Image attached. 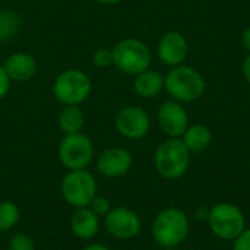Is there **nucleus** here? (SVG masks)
<instances>
[{
  "label": "nucleus",
  "instance_id": "0eeeda50",
  "mask_svg": "<svg viewBox=\"0 0 250 250\" xmlns=\"http://www.w3.org/2000/svg\"><path fill=\"white\" fill-rule=\"evenodd\" d=\"M60 192L63 199L75 209L85 208L97 195V180L86 168L69 170L62 180Z\"/></svg>",
  "mask_w": 250,
  "mask_h": 250
},
{
  "label": "nucleus",
  "instance_id": "5701e85b",
  "mask_svg": "<svg viewBox=\"0 0 250 250\" xmlns=\"http://www.w3.org/2000/svg\"><path fill=\"white\" fill-rule=\"evenodd\" d=\"M92 62L97 67H108L113 64V50L100 47L92 54Z\"/></svg>",
  "mask_w": 250,
  "mask_h": 250
},
{
  "label": "nucleus",
  "instance_id": "ddd939ff",
  "mask_svg": "<svg viewBox=\"0 0 250 250\" xmlns=\"http://www.w3.org/2000/svg\"><path fill=\"white\" fill-rule=\"evenodd\" d=\"M133 166L132 154L120 146H111L104 149L97 158V170L107 179L122 177L129 173Z\"/></svg>",
  "mask_w": 250,
  "mask_h": 250
},
{
  "label": "nucleus",
  "instance_id": "7ed1b4c3",
  "mask_svg": "<svg viewBox=\"0 0 250 250\" xmlns=\"http://www.w3.org/2000/svg\"><path fill=\"white\" fill-rule=\"evenodd\" d=\"M190 223L185 211L179 208L163 209L152 223V237L163 249L177 248L189 236Z\"/></svg>",
  "mask_w": 250,
  "mask_h": 250
},
{
  "label": "nucleus",
  "instance_id": "39448f33",
  "mask_svg": "<svg viewBox=\"0 0 250 250\" xmlns=\"http://www.w3.org/2000/svg\"><path fill=\"white\" fill-rule=\"evenodd\" d=\"M92 91L89 76L79 69H66L54 81L53 94L63 105H81Z\"/></svg>",
  "mask_w": 250,
  "mask_h": 250
},
{
  "label": "nucleus",
  "instance_id": "f03ea898",
  "mask_svg": "<svg viewBox=\"0 0 250 250\" xmlns=\"http://www.w3.org/2000/svg\"><path fill=\"white\" fill-rule=\"evenodd\" d=\"M192 154L180 138L166 139L154 154V166L158 174L167 180L183 177L189 167Z\"/></svg>",
  "mask_w": 250,
  "mask_h": 250
},
{
  "label": "nucleus",
  "instance_id": "412c9836",
  "mask_svg": "<svg viewBox=\"0 0 250 250\" xmlns=\"http://www.w3.org/2000/svg\"><path fill=\"white\" fill-rule=\"evenodd\" d=\"M7 250H35L34 239L26 233H16L9 240Z\"/></svg>",
  "mask_w": 250,
  "mask_h": 250
},
{
  "label": "nucleus",
  "instance_id": "393cba45",
  "mask_svg": "<svg viewBox=\"0 0 250 250\" xmlns=\"http://www.w3.org/2000/svg\"><path fill=\"white\" fill-rule=\"evenodd\" d=\"M10 85H12V81L9 79L6 70L3 66H0V100L4 98L7 94H9V89H10Z\"/></svg>",
  "mask_w": 250,
  "mask_h": 250
},
{
  "label": "nucleus",
  "instance_id": "2eb2a0df",
  "mask_svg": "<svg viewBox=\"0 0 250 250\" xmlns=\"http://www.w3.org/2000/svg\"><path fill=\"white\" fill-rule=\"evenodd\" d=\"M70 230L81 240L94 239L100 230V218L88 208H76L70 217Z\"/></svg>",
  "mask_w": 250,
  "mask_h": 250
},
{
  "label": "nucleus",
  "instance_id": "aec40b11",
  "mask_svg": "<svg viewBox=\"0 0 250 250\" xmlns=\"http://www.w3.org/2000/svg\"><path fill=\"white\" fill-rule=\"evenodd\" d=\"M21 18L13 10H0V41H6L18 34Z\"/></svg>",
  "mask_w": 250,
  "mask_h": 250
},
{
  "label": "nucleus",
  "instance_id": "4468645a",
  "mask_svg": "<svg viewBox=\"0 0 250 250\" xmlns=\"http://www.w3.org/2000/svg\"><path fill=\"white\" fill-rule=\"evenodd\" d=\"M3 67L12 82H26L37 73V60L29 53L18 51L7 57Z\"/></svg>",
  "mask_w": 250,
  "mask_h": 250
},
{
  "label": "nucleus",
  "instance_id": "1a4fd4ad",
  "mask_svg": "<svg viewBox=\"0 0 250 250\" xmlns=\"http://www.w3.org/2000/svg\"><path fill=\"white\" fill-rule=\"evenodd\" d=\"M116 130L126 139L138 141L145 138L151 130L149 114L138 105H126L120 108L114 117Z\"/></svg>",
  "mask_w": 250,
  "mask_h": 250
},
{
  "label": "nucleus",
  "instance_id": "9b49d317",
  "mask_svg": "<svg viewBox=\"0 0 250 250\" xmlns=\"http://www.w3.org/2000/svg\"><path fill=\"white\" fill-rule=\"evenodd\" d=\"M158 126L168 138H182L189 127V114L185 105L179 101L168 100L163 103L157 113Z\"/></svg>",
  "mask_w": 250,
  "mask_h": 250
},
{
  "label": "nucleus",
  "instance_id": "a878e982",
  "mask_svg": "<svg viewBox=\"0 0 250 250\" xmlns=\"http://www.w3.org/2000/svg\"><path fill=\"white\" fill-rule=\"evenodd\" d=\"M242 73H243L246 82L250 85V53H248V56L243 59V63H242Z\"/></svg>",
  "mask_w": 250,
  "mask_h": 250
},
{
  "label": "nucleus",
  "instance_id": "c85d7f7f",
  "mask_svg": "<svg viewBox=\"0 0 250 250\" xmlns=\"http://www.w3.org/2000/svg\"><path fill=\"white\" fill-rule=\"evenodd\" d=\"M95 1L101 3V4H107V6H113V4H119L123 0H95Z\"/></svg>",
  "mask_w": 250,
  "mask_h": 250
},
{
  "label": "nucleus",
  "instance_id": "6e6552de",
  "mask_svg": "<svg viewBox=\"0 0 250 250\" xmlns=\"http://www.w3.org/2000/svg\"><path fill=\"white\" fill-rule=\"evenodd\" d=\"M92 141L81 133L64 135L59 145V160L67 170H83L94 160Z\"/></svg>",
  "mask_w": 250,
  "mask_h": 250
},
{
  "label": "nucleus",
  "instance_id": "cd10ccee",
  "mask_svg": "<svg viewBox=\"0 0 250 250\" xmlns=\"http://www.w3.org/2000/svg\"><path fill=\"white\" fill-rule=\"evenodd\" d=\"M82 250H110L107 246L104 245H100V243H92V245H88L86 248H83Z\"/></svg>",
  "mask_w": 250,
  "mask_h": 250
},
{
  "label": "nucleus",
  "instance_id": "bb28decb",
  "mask_svg": "<svg viewBox=\"0 0 250 250\" xmlns=\"http://www.w3.org/2000/svg\"><path fill=\"white\" fill-rule=\"evenodd\" d=\"M242 44H243L245 50L250 53V25L245 28V31L242 34Z\"/></svg>",
  "mask_w": 250,
  "mask_h": 250
},
{
  "label": "nucleus",
  "instance_id": "b1692460",
  "mask_svg": "<svg viewBox=\"0 0 250 250\" xmlns=\"http://www.w3.org/2000/svg\"><path fill=\"white\" fill-rule=\"evenodd\" d=\"M233 250H250V229H245L233 240Z\"/></svg>",
  "mask_w": 250,
  "mask_h": 250
},
{
  "label": "nucleus",
  "instance_id": "9d476101",
  "mask_svg": "<svg viewBox=\"0 0 250 250\" xmlns=\"http://www.w3.org/2000/svg\"><path fill=\"white\" fill-rule=\"evenodd\" d=\"M104 224L107 231L119 240L135 239L142 229L139 215L126 207L111 208L110 212L104 217Z\"/></svg>",
  "mask_w": 250,
  "mask_h": 250
},
{
  "label": "nucleus",
  "instance_id": "f8f14e48",
  "mask_svg": "<svg viewBox=\"0 0 250 250\" xmlns=\"http://www.w3.org/2000/svg\"><path fill=\"white\" fill-rule=\"evenodd\" d=\"M189 54V42L180 31H167L161 35L157 44V56L160 62L168 67H176L185 63Z\"/></svg>",
  "mask_w": 250,
  "mask_h": 250
},
{
  "label": "nucleus",
  "instance_id": "6ab92c4d",
  "mask_svg": "<svg viewBox=\"0 0 250 250\" xmlns=\"http://www.w3.org/2000/svg\"><path fill=\"white\" fill-rule=\"evenodd\" d=\"M21 218V211L18 205L12 201L0 202V233L10 231Z\"/></svg>",
  "mask_w": 250,
  "mask_h": 250
},
{
  "label": "nucleus",
  "instance_id": "c756f323",
  "mask_svg": "<svg viewBox=\"0 0 250 250\" xmlns=\"http://www.w3.org/2000/svg\"><path fill=\"white\" fill-rule=\"evenodd\" d=\"M163 250H179L177 248H166V249H163Z\"/></svg>",
  "mask_w": 250,
  "mask_h": 250
},
{
  "label": "nucleus",
  "instance_id": "f3484780",
  "mask_svg": "<svg viewBox=\"0 0 250 250\" xmlns=\"http://www.w3.org/2000/svg\"><path fill=\"white\" fill-rule=\"evenodd\" d=\"M190 154H198L209 148L212 142V132L208 126L202 123L189 125L183 136L180 138Z\"/></svg>",
  "mask_w": 250,
  "mask_h": 250
},
{
  "label": "nucleus",
  "instance_id": "20e7f679",
  "mask_svg": "<svg viewBox=\"0 0 250 250\" xmlns=\"http://www.w3.org/2000/svg\"><path fill=\"white\" fill-rule=\"evenodd\" d=\"M111 50L113 66L125 75L136 76L151 67L152 53L149 47L138 38H123Z\"/></svg>",
  "mask_w": 250,
  "mask_h": 250
},
{
  "label": "nucleus",
  "instance_id": "dca6fc26",
  "mask_svg": "<svg viewBox=\"0 0 250 250\" xmlns=\"http://www.w3.org/2000/svg\"><path fill=\"white\" fill-rule=\"evenodd\" d=\"M133 89L136 95L141 98L145 100L155 98L164 89V75L149 67L148 70H144L142 73L135 76Z\"/></svg>",
  "mask_w": 250,
  "mask_h": 250
},
{
  "label": "nucleus",
  "instance_id": "a211bd4d",
  "mask_svg": "<svg viewBox=\"0 0 250 250\" xmlns=\"http://www.w3.org/2000/svg\"><path fill=\"white\" fill-rule=\"evenodd\" d=\"M57 125L64 135L81 133L85 125V114L79 105H63L57 117Z\"/></svg>",
  "mask_w": 250,
  "mask_h": 250
},
{
  "label": "nucleus",
  "instance_id": "4be33fe9",
  "mask_svg": "<svg viewBox=\"0 0 250 250\" xmlns=\"http://www.w3.org/2000/svg\"><path fill=\"white\" fill-rule=\"evenodd\" d=\"M88 208L100 218V217H105V215L110 212L111 205H110V201H108L107 198H104V196H101V195H95V196L92 198V201L89 202Z\"/></svg>",
  "mask_w": 250,
  "mask_h": 250
},
{
  "label": "nucleus",
  "instance_id": "f257e3e1",
  "mask_svg": "<svg viewBox=\"0 0 250 250\" xmlns=\"http://www.w3.org/2000/svg\"><path fill=\"white\" fill-rule=\"evenodd\" d=\"M164 89L171 100L182 104H190L204 97L207 82L199 70L188 64H180L170 67L164 76Z\"/></svg>",
  "mask_w": 250,
  "mask_h": 250
},
{
  "label": "nucleus",
  "instance_id": "423d86ee",
  "mask_svg": "<svg viewBox=\"0 0 250 250\" xmlns=\"http://www.w3.org/2000/svg\"><path fill=\"white\" fill-rule=\"evenodd\" d=\"M208 224L212 234L218 239L234 240L246 229V218L237 205L230 202H220L209 209Z\"/></svg>",
  "mask_w": 250,
  "mask_h": 250
}]
</instances>
